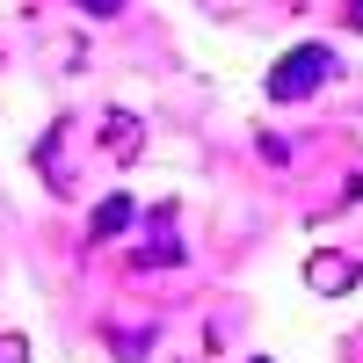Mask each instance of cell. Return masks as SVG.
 <instances>
[{
  "mask_svg": "<svg viewBox=\"0 0 363 363\" xmlns=\"http://www.w3.org/2000/svg\"><path fill=\"white\" fill-rule=\"evenodd\" d=\"M327 66H335V58H327L320 44H298V51L284 58V66L269 73V102H298V95H306V87H313Z\"/></svg>",
  "mask_w": 363,
  "mask_h": 363,
  "instance_id": "6da1fadb",
  "label": "cell"
},
{
  "mask_svg": "<svg viewBox=\"0 0 363 363\" xmlns=\"http://www.w3.org/2000/svg\"><path fill=\"white\" fill-rule=\"evenodd\" d=\"M124 225H131V196H109V203L95 211V225H87V233H95V240H116Z\"/></svg>",
  "mask_w": 363,
  "mask_h": 363,
  "instance_id": "7a4b0ae2",
  "label": "cell"
},
{
  "mask_svg": "<svg viewBox=\"0 0 363 363\" xmlns=\"http://www.w3.org/2000/svg\"><path fill=\"white\" fill-rule=\"evenodd\" d=\"M306 277H313V284H327V291H342V284H349V269H342V262H313Z\"/></svg>",
  "mask_w": 363,
  "mask_h": 363,
  "instance_id": "3957f363",
  "label": "cell"
},
{
  "mask_svg": "<svg viewBox=\"0 0 363 363\" xmlns=\"http://www.w3.org/2000/svg\"><path fill=\"white\" fill-rule=\"evenodd\" d=\"M22 356H29V342H22V335H0V363H22Z\"/></svg>",
  "mask_w": 363,
  "mask_h": 363,
  "instance_id": "277c9868",
  "label": "cell"
},
{
  "mask_svg": "<svg viewBox=\"0 0 363 363\" xmlns=\"http://www.w3.org/2000/svg\"><path fill=\"white\" fill-rule=\"evenodd\" d=\"M87 8H95V15H116V8H124V0H87Z\"/></svg>",
  "mask_w": 363,
  "mask_h": 363,
  "instance_id": "5b68a950",
  "label": "cell"
},
{
  "mask_svg": "<svg viewBox=\"0 0 363 363\" xmlns=\"http://www.w3.org/2000/svg\"><path fill=\"white\" fill-rule=\"evenodd\" d=\"M262 363H269V356H262Z\"/></svg>",
  "mask_w": 363,
  "mask_h": 363,
  "instance_id": "8992f818",
  "label": "cell"
}]
</instances>
